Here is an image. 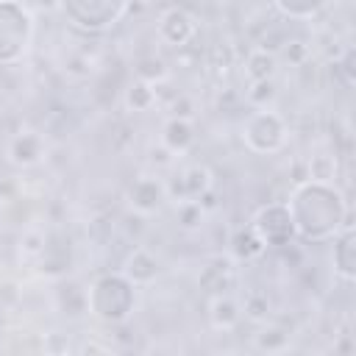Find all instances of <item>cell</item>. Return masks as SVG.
Returning a JSON list of instances; mask_svg holds the SVG:
<instances>
[{"label": "cell", "mask_w": 356, "mask_h": 356, "mask_svg": "<svg viewBox=\"0 0 356 356\" xmlns=\"http://www.w3.org/2000/svg\"><path fill=\"white\" fill-rule=\"evenodd\" d=\"M286 209L295 222V234L306 242L331 239L337 231L345 228V220L350 217V206L345 203V195L334 184H323V181H303L292 186Z\"/></svg>", "instance_id": "1"}, {"label": "cell", "mask_w": 356, "mask_h": 356, "mask_svg": "<svg viewBox=\"0 0 356 356\" xmlns=\"http://www.w3.org/2000/svg\"><path fill=\"white\" fill-rule=\"evenodd\" d=\"M134 306H136V286L122 273H106L86 289V309L108 325L125 323Z\"/></svg>", "instance_id": "2"}, {"label": "cell", "mask_w": 356, "mask_h": 356, "mask_svg": "<svg viewBox=\"0 0 356 356\" xmlns=\"http://www.w3.org/2000/svg\"><path fill=\"white\" fill-rule=\"evenodd\" d=\"M33 39V17L31 11L17 3H0V64H14L25 56Z\"/></svg>", "instance_id": "3"}, {"label": "cell", "mask_w": 356, "mask_h": 356, "mask_svg": "<svg viewBox=\"0 0 356 356\" xmlns=\"http://www.w3.org/2000/svg\"><path fill=\"white\" fill-rule=\"evenodd\" d=\"M286 120L275 108H253L242 122L245 147L253 153H278L286 142Z\"/></svg>", "instance_id": "4"}, {"label": "cell", "mask_w": 356, "mask_h": 356, "mask_svg": "<svg viewBox=\"0 0 356 356\" xmlns=\"http://www.w3.org/2000/svg\"><path fill=\"white\" fill-rule=\"evenodd\" d=\"M128 3L131 0H58L64 17L83 31H106L128 11Z\"/></svg>", "instance_id": "5"}, {"label": "cell", "mask_w": 356, "mask_h": 356, "mask_svg": "<svg viewBox=\"0 0 356 356\" xmlns=\"http://www.w3.org/2000/svg\"><path fill=\"white\" fill-rule=\"evenodd\" d=\"M250 225H253V231L261 236V242H264L267 248H286V245H292V239L298 236V234H295V222H292V217H289V209H286V203H281V200L261 206V209L253 214Z\"/></svg>", "instance_id": "6"}, {"label": "cell", "mask_w": 356, "mask_h": 356, "mask_svg": "<svg viewBox=\"0 0 356 356\" xmlns=\"http://www.w3.org/2000/svg\"><path fill=\"white\" fill-rule=\"evenodd\" d=\"M197 33V19L192 11H186L184 6H170L159 14L156 22V39L167 47H186L192 42V36Z\"/></svg>", "instance_id": "7"}, {"label": "cell", "mask_w": 356, "mask_h": 356, "mask_svg": "<svg viewBox=\"0 0 356 356\" xmlns=\"http://www.w3.org/2000/svg\"><path fill=\"white\" fill-rule=\"evenodd\" d=\"M167 186V200L178 203V200H197L200 195H206L214 186L211 170L203 164H186L181 167L170 181H164Z\"/></svg>", "instance_id": "8"}, {"label": "cell", "mask_w": 356, "mask_h": 356, "mask_svg": "<svg viewBox=\"0 0 356 356\" xmlns=\"http://www.w3.org/2000/svg\"><path fill=\"white\" fill-rule=\"evenodd\" d=\"M197 286L209 298L234 292V286H236V261L231 256H211L197 273Z\"/></svg>", "instance_id": "9"}, {"label": "cell", "mask_w": 356, "mask_h": 356, "mask_svg": "<svg viewBox=\"0 0 356 356\" xmlns=\"http://www.w3.org/2000/svg\"><path fill=\"white\" fill-rule=\"evenodd\" d=\"M167 200V186L161 178L156 175H142L131 184L128 189V206L136 211V214H153L161 209V203Z\"/></svg>", "instance_id": "10"}, {"label": "cell", "mask_w": 356, "mask_h": 356, "mask_svg": "<svg viewBox=\"0 0 356 356\" xmlns=\"http://www.w3.org/2000/svg\"><path fill=\"white\" fill-rule=\"evenodd\" d=\"M47 153V145H44V136L39 131H19L11 136L8 142V161L28 170V167H36Z\"/></svg>", "instance_id": "11"}, {"label": "cell", "mask_w": 356, "mask_h": 356, "mask_svg": "<svg viewBox=\"0 0 356 356\" xmlns=\"http://www.w3.org/2000/svg\"><path fill=\"white\" fill-rule=\"evenodd\" d=\"M120 273H122L134 286H147V284H153V281L159 278V273H161V261H159L147 248L136 245V248L125 256Z\"/></svg>", "instance_id": "12"}, {"label": "cell", "mask_w": 356, "mask_h": 356, "mask_svg": "<svg viewBox=\"0 0 356 356\" xmlns=\"http://www.w3.org/2000/svg\"><path fill=\"white\" fill-rule=\"evenodd\" d=\"M331 239H334V256H331L334 273L345 284H353V278H356V231H353V225L337 231Z\"/></svg>", "instance_id": "13"}, {"label": "cell", "mask_w": 356, "mask_h": 356, "mask_svg": "<svg viewBox=\"0 0 356 356\" xmlns=\"http://www.w3.org/2000/svg\"><path fill=\"white\" fill-rule=\"evenodd\" d=\"M228 250H231V259L234 261H256L267 253V245L261 242V236L253 231V225H242L231 234V242H228Z\"/></svg>", "instance_id": "14"}, {"label": "cell", "mask_w": 356, "mask_h": 356, "mask_svg": "<svg viewBox=\"0 0 356 356\" xmlns=\"http://www.w3.org/2000/svg\"><path fill=\"white\" fill-rule=\"evenodd\" d=\"M195 142V125L189 117H175L170 114L164 128H161V145L172 153H186Z\"/></svg>", "instance_id": "15"}, {"label": "cell", "mask_w": 356, "mask_h": 356, "mask_svg": "<svg viewBox=\"0 0 356 356\" xmlns=\"http://www.w3.org/2000/svg\"><path fill=\"white\" fill-rule=\"evenodd\" d=\"M209 320L217 331H231L242 320V303L228 292V295H214L209 298Z\"/></svg>", "instance_id": "16"}, {"label": "cell", "mask_w": 356, "mask_h": 356, "mask_svg": "<svg viewBox=\"0 0 356 356\" xmlns=\"http://www.w3.org/2000/svg\"><path fill=\"white\" fill-rule=\"evenodd\" d=\"M278 72V53L267 50V47H256L245 56V75L248 81H264V78H275Z\"/></svg>", "instance_id": "17"}, {"label": "cell", "mask_w": 356, "mask_h": 356, "mask_svg": "<svg viewBox=\"0 0 356 356\" xmlns=\"http://www.w3.org/2000/svg\"><path fill=\"white\" fill-rule=\"evenodd\" d=\"M328 3L331 0H273V6L286 19H295V22H306V19L320 17L328 8Z\"/></svg>", "instance_id": "18"}, {"label": "cell", "mask_w": 356, "mask_h": 356, "mask_svg": "<svg viewBox=\"0 0 356 356\" xmlns=\"http://www.w3.org/2000/svg\"><path fill=\"white\" fill-rule=\"evenodd\" d=\"M156 103H159L156 83H147L142 78L128 83V89H125V108L128 111H150Z\"/></svg>", "instance_id": "19"}, {"label": "cell", "mask_w": 356, "mask_h": 356, "mask_svg": "<svg viewBox=\"0 0 356 356\" xmlns=\"http://www.w3.org/2000/svg\"><path fill=\"white\" fill-rule=\"evenodd\" d=\"M253 345H256L259 350H267V353H278V350L289 348V331L267 320V323H261L259 334L253 337Z\"/></svg>", "instance_id": "20"}, {"label": "cell", "mask_w": 356, "mask_h": 356, "mask_svg": "<svg viewBox=\"0 0 356 356\" xmlns=\"http://www.w3.org/2000/svg\"><path fill=\"white\" fill-rule=\"evenodd\" d=\"M306 175L309 181H323V184H334L337 178V156L317 150L306 159Z\"/></svg>", "instance_id": "21"}, {"label": "cell", "mask_w": 356, "mask_h": 356, "mask_svg": "<svg viewBox=\"0 0 356 356\" xmlns=\"http://www.w3.org/2000/svg\"><path fill=\"white\" fill-rule=\"evenodd\" d=\"M242 317H248V320L256 323V325L267 323V320L273 317V303H270L267 292L250 289V292L245 295V303H242Z\"/></svg>", "instance_id": "22"}, {"label": "cell", "mask_w": 356, "mask_h": 356, "mask_svg": "<svg viewBox=\"0 0 356 356\" xmlns=\"http://www.w3.org/2000/svg\"><path fill=\"white\" fill-rule=\"evenodd\" d=\"M245 100H248L253 108H273V106H275V100H278L275 78L250 81V86H248V92H245Z\"/></svg>", "instance_id": "23"}, {"label": "cell", "mask_w": 356, "mask_h": 356, "mask_svg": "<svg viewBox=\"0 0 356 356\" xmlns=\"http://www.w3.org/2000/svg\"><path fill=\"white\" fill-rule=\"evenodd\" d=\"M206 209L200 206V200H178L175 203V222L184 231H197L206 222Z\"/></svg>", "instance_id": "24"}, {"label": "cell", "mask_w": 356, "mask_h": 356, "mask_svg": "<svg viewBox=\"0 0 356 356\" xmlns=\"http://www.w3.org/2000/svg\"><path fill=\"white\" fill-rule=\"evenodd\" d=\"M136 78H142L147 83H161L167 78V64L161 58H156V56H147V58H142L136 64Z\"/></svg>", "instance_id": "25"}, {"label": "cell", "mask_w": 356, "mask_h": 356, "mask_svg": "<svg viewBox=\"0 0 356 356\" xmlns=\"http://www.w3.org/2000/svg\"><path fill=\"white\" fill-rule=\"evenodd\" d=\"M281 56L292 64V67H303L312 56V47L303 42V39H286L284 47H281Z\"/></svg>", "instance_id": "26"}, {"label": "cell", "mask_w": 356, "mask_h": 356, "mask_svg": "<svg viewBox=\"0 0 356 356\" xmlns=\"http://www.w3.org/2000/svg\"><path fill=\"white\" fill-rule=\"evenodd\" d=\"M22 250H25L28 256H42V253H44V236L36 234V231H31V234L22 239Z\"/></svg>", "instance_id": "27"}, {"label": "cell", "mask_w": 356, "mask_h": 356, "mask_svg": "<svg viewBox=\"0 0 356 356\" xmlns=\"http://www.w3.org/2000/svg\"><path fill=\"white\" fill-rule=\"evenodd\" d=\"M78 350H81V353H108L111 348H108V345H97V342H86V345H81Z\"/></svg>", "instance_id": "28"}, {"label": "cell", "mask_w": 356, "mask_h": 356, "mask_svg": "<svg viewBox=\"0 0 356 356\" xmlns=\"http://www.w3.org/2000/svg\"><path fill=\"white\" fill-rule=\"evenodd\" d=\"M6 108H8V97H6V92H3V86H0V117L6 114Z\"/></svg>", "instance_id": "29"}, {"label": "cell", "mask_w": 356, "mask_h": 356, "mask_svg": "<svg viewBox=\"0 0 356 356\" xmlns=\"http://www.w3.org/2000/svg\"><path fill=\"white\" fill-rule=\"evenodd\" d=\"M0 3H8V0H0Z\"/></svg>", "instance_id": "30"}]
</instances>
